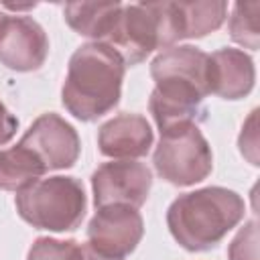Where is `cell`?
<instances>
[{
    "instance_id": "cell-6",
    "label": "cell",
    "mask_w": 260,
    "mask_h": 260,
    "mask_svg": "<svg viewBox=\"0 0 260 260\" xmlns=\"http://www.w3.org/2000/svg\"><path fill=\"white\" fill-rule=\"evenodd\" d=\"M152 165L167 183L189 187L211 175L213 152L197 124H179L160 132Z\"/></svg>"
},
{
    "instance_id": "cell-12",
    "label": "cell",
    "mask_w": 260,
    "mask_h": 260,
    "mask_svg": "<svg viewBox=\"0 0 260 260\" xmlns=\"http://www.w3.org/2000/svg\"><path fill=\"white\" fill-rule=\"evenodd\" d=\"M209 75V93H215L223 100L246 98L256 81L254 61L242 49L223 47L209 55L207 63Z\"/></svg>"
},
{
    "instance_id": "cell-9",
    "label": "cell",
    "mask_w": 260,
    "mask_h": 260,
    "mask_svg": "<svg viewBox=\"0 0 260 260\" xmlns=\"http://www.w3.org/2000/svg\"><path fill=\"white\" fill-rule=\"evenodd\" d=\"M20 144L30 148L47 171L71 169L81 150L77 130L59 114H41L20 138Z\"/></svg>"
},
{
    "instance_id": "cell-8",
    "label": "cell",
    "mask_w": 260,
    "mask_h": 260,
    "mask_svg": "<svg viewBox=\"0 0 260 260\" xmlns=\"http://www.w3.org/2000/svg\"><path fill=\"white\" fill-rule=\"evenodd\" d=\"M144 236L142 215L130 205L98 207L87 223V246L110 258H124Z\"/></svg>"
},
{
    "instance_id": "cell-17",
    "label": "cell",
    "mask_w": 260,
    "mask_h": 260,
    "mask_svg": "<svg viewBox=\"0 0 260 260\" xmlns=\"http://www.w3.org/2000/svg\"><path fill=\"white\" fill-rule=\"evenodd\" d=\"M26 260H85V248L75 240L37 238Z\"/></svg>"
},
{
    "instance_id": "cell-4",
    "label": "cell",
    "mask_w": 260,
    "mask_h": 260,
    "mask_svg": "<svg viewBox=\"0 0 260 260\" xmlns=\"http://www.w3.org/2000/svg\"><path fill=\"white\" fill-rule=\"evenodd\" d=\"M112 47L124 65L144 61L156 49H169L177 43L171 2L122 4L108 37L102 41Z\"/></svg>"
},
{
    "instance_id": "cell-15",
    "label": "cell",
    "mask_w": 260,
    "mask_h": 260,
    "mask_svg": "<svg viewBox=\"0 0 260 260\" xmlns=\"http://www.w3.org/2000/svg\"><path fill=\"white\" fill-rule=\"evenodd\" d=\"M47 173L41 158L20 142L12 148L0 150V189L22 191L37 183Z\"/></svg>"
},
{
    "instance_id": "cell-5",
    "label": "cell",
    "mask_w": 260,
    "mask_h": 260,
    "mask_svg": "<svg viewBox=\"0 0 260 260\" xmlns=\"http://www.w3.org/2000/svg\"><path fill=\"white\" fill-rule=\"evenodd\" d=\"M14 205L18 215L37 230L73 232L85 215L87 199L79 179L57 175L18 191Z\"/></svg>"
},
{
    "instance_id": "cell-10",
    "label": "cell",
    "mask_w": 260,
    "mask_h": 260,
    "mask_svg": "<svg viewBox=\"0 0 260 260\" xmlns=\"http://www.w3.org/2000/svg\"><path fill=\"white\" fill-rule=\"evenodd\" d=\"M49 55L45 28L30 16L4 14L0 22V61L12 71H37Z\"/></svg>"
},
{
    "instance_id": "cell-11",
    "label": "cell",
    "mask_w": 260,
    "mask_h": 260,
    "mask_svg": "<svg viewBox=\"0 0 260 260\" xmlns=\"http://www.w3.org/2000/svg\"><path fill=\"white\" fill-rule=\"evenodd\" d=\"M152 130L140 114H118L104 122L98 130V148L104 156L112 158H138L152 146Z\"/></svg>"
},
{
    "instance_id": "cell-1",
    "label": "cell",
    "mask_w": 260,
    "mask_h": 260,
    "mask_svg": "<svg viewBox=\"0 0 260 260\" xmlns=\"http://www.w3.org/2000/svg\"><path fill=\"white\" fill-rule=\"evenodd\" d=\"M209 55L193 45L169 47L150 63L154 89L148 110L158 130L179 124H199L207 118L203 100L209 95Z\"/></svg>"
},
{
    "instance_id": "cell-18",
    "label": "cell",
    "mask_w": 260,
    "mask_h": 260,
    "mask_svg": "<svg viewBox=\"0 0 260 260\" xmlns=\"http://www.w3.org/2000/svg\"><path fill=\"white\" fill-rule=\"evenodd\" d=\"M230 260H258V223L250 219L238 236L232 240L228 250Z\"/></svg>"
},
{
    "instance_id": "cell-19",
    "label": "cell",
    "mask_w": 260,
    "mask_h": 260,
    "mask_svg": "<svg viewBox=\"0 0 260 260\" xmlns=\"http://www.w3.org/2000/svg\"><path fill=\"white\" fill-rule=\"evenodd\" d=\"M18 130V118L0 102V146L10 142Z\"/></svg>"
},
{
    "instance_id": "cell-21",
    "label": "cell",
    "mask_w": 260,
    "mask_h": 260,
    "mask_svg": "<svg viewBox=\"0 0 260 260\" xmlns=\"http://www.w3.org/2000/svg\"><path fill=\"white\" fill-rule=\"evenodd\" d=\"M2 18H4V12H2V10H0V22H2Z\"/></svg>"
},
{
    "instance_id": "cell-16",
    "label": "cell",
    "mask_w": 260,
    "mask_h": 260,
    "mask_svg": "<svg viewBox=\"0 0 260 260\" xmlns=\"http://www.w3.org/2000/svg\"><path fill=\"white\" fill-rule=\"evenodd\" d=\"M258 14L260 2H238L230 16V37L234 43L242 45L244 49L256 51L260 45L258 32Z\"/></svg>"
},
{
    "instance_id": "cell-7",
    "label": "cell",
    "mask_w": 260,
    "mask_h": 260,
    "mask_svg": "<svg viewBox=\"0 0 260 260\" xmlns=\"http://www.w3.org/2000/svg\"><path fill=\"white\" fill-rule=\"evenodd\" d=\"M152 173L138 160H112L100 165L91 175L93 203L106 205H130L138 209L150 193Z\"/></svg>"
},
{
    "instance_id": "cell-20",
    "label": "cell",
    "mask_w": 260,
    "mask_h": 260,
    "mask_svg": "<svg viewBox=\"0 0 260 260\" xmlns=\"http://www.w3.org/2000/svg\"><path fill=\"white\" fill-rule=\"evenodd\" d=\"M83 248H85V260H122V258H110V256H104V254L95 252L91 246H87V244H83Z\"/></svg>"
},
{
    "instance_id": "cell-2",
    "label": "cell",
    "mask_w": 260,
    "mask_h": 260,
    "mask_svg": "<svg viewBox=\"0 0 260 260\" xmlns=\"http://www.w3.org/2000/svg\"><path fill=\"white\" fill-rule=\"evenodd\" d=\"M126 65L106 43H85L69 59L61 89L65 110L81 120L93 122L112 112L122 95Z\"/></svg>"
},
{
    "instance_id": "cell-3",
    "label": "cell",
    "mask_w": 260,
    "mask_h": 260,
    "mask_svg": "<svg viewBox=\"0 0 260 260\" xmlns=\"http://www.w3.org/2000/svg\"><path fill=\"white\" fill-rule=\"evenodd\" d=\"M242 195L225 187H203L179 195L167 209V225L189 252L215 248L244 217Z\"/></svg>"
},
{
    "instance_id": "cell-14",
    "label": "cell",
    "mask_w": 260,
    "mask_h": 260,
    "mask_svg": "<svg viewBox=\"0 0 260 260\" xmlns=\"http://www.w3.org/2000/svg\"><path fill=\"white\" fill-rule=\"evenodd\" d=\"M120 8L122 2H67L63 6V16L77 35L102 43L108 37Z\"/></svg>"
},
{
    "instance_id": "cell-13",
    "label": "cell",
    "mask_w": 260,
    "mask_h": 260,
    "mask_svg": "<svg viewBox=\"0 0 260 260\" xmlns=\"http://www.w3.org/2000/svg\"><path fill=\"white\" fill-rule=\"evenodd\" d=\"M173 18L179 41L201 39L217 30L225 16L228 4L223 0H197V2H171Z\"/></svg>"
}]
</instances>
